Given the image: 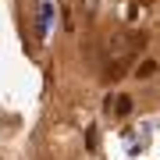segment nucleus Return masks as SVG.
<instances>
[{
    "instance_id": "1",
    "label": "nucleus",
    "mask_w": 160,
    "mask_h": 160,
    "mask_svg": "<svg viewBox=\"0 0 160 160\" xmlns=\"http://www.w3.org/2000/svg\"><path fill=\"white\" fill-rule=\"evenodd\" d=\"M132 107H135V100H132V96H125V92L107 100V110H110L114 118H128V114H132Z\"/></svg>"
},
{
    "instance_id": "2",
    "label": "nucleus",
    "mask_w": 160,
    "mask_h": 160,
    "mask_svg": "<svg viewBox=\"0 0 160 160\" xmlns=\"http://www.w3.org/2000/svg\"><path fill=\"white\" fill-rule=\"evenodd\" d=\"M135 75H139V78H153V75H157V61H142L135 68Z\"/></svg>"
}]
</instances>
